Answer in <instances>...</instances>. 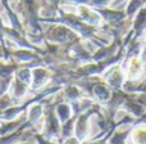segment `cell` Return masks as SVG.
Listing matches in <instances>:
<instances>
[{"label": "cell", "mask_w": 146, "mask_h": 144, "mask_svg": "<svg viewBox=\"0 0 146 144\" xmlns=\"http://www.w3.org/2000/svg\"><path fill=\"white\" fill-rule=\"evenodd\" d=\"M141 70V63H140L139 59H132L131 63H129V76L135 77L137 73Z\"/></svg>", "instance_id": "1"}, {"label": "cell", "mask_w": 146, "mask_h": 144, "mask_svg": "<svg viewBox=\"0 0 146 144\" xmlns=\"http://www.w3.org/2000/svg\"><path fill=\"white\" fill-rule=\"evenodd\" d=\"M135 139H136L137 144H146V131L145 130H142L141 133L137 131L136 134H135Z\"/></svg>", "instance_id": "2"}]
</instances>
